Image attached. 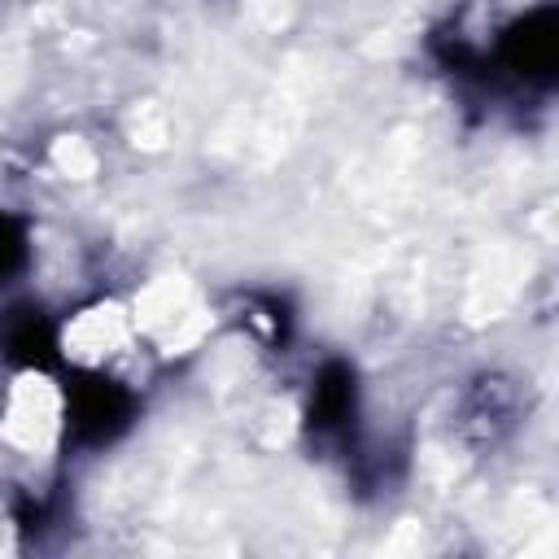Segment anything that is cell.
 Instances as JSON below:
<instances>
[{"label": "cell", "instance_id": "obj_3", "mask_svg": "<svg viewBox=\"0 0 559 559\" xmlns=\"http://www.w3.org/2000/svg\"><path fill=\"white\" fill-rule=\"evenodd\" d=\"M0 354L17 367H48L57 358V328L39 306H13L0 314Z\"/></svg>", "mask_w": 559, "mask_h": 559}, {"label": "cell", "instance_id": "obj_1", "mask_svg": "<svg viewBox=\"0 0 559 559\" xmlns=\"http://www.w3.org/2000/svg\"><path fill=\"white\" fill-rule=\"evenodd\" d=\"M131 411H135L131 393L109 376H74V384L66 393V419H70L74 437L87 445L114 441L131 424Z\"/></svg>", "mask_w": 559, "mask_h": 559}, {"label": "cell", "instance_id": "obj_4", "mask_svg": "<svg viewBox=\"0 0 559 559\" xmlns=\"http://www.w3.org/2000/svg\"><path fill=\"white\" fill-rule=\"evenodd\" d=\"M354 371L345 362H323L310 389V424L319 432H336L354 419Z\"/></svg>", "mask_w": 559, "mask_h": 559}, {"label": "cell", "instance_id": "obj_5", "mask_svg": "<svg viewBox=\"0 0 559 559\" xmlns=\"http://www.w3.org/2000/svg\"><path fill=\"white\" fill-rule=\"evenodd\" d=\"M26 266V227L0 210V284Z\"/></svg>", "mask_w": 559, "mask_h": 559}, {"label": "cell", "instance_id": "obj_2", "mask_svg": "<svg viewBox=\"0 0 559 559\" xmlns=\"http://www.w3.org/2000/svg\"><path fill=\"white\" fill-rule=\"evenodd\" d=\"M502 66L524 83H550L559 70V13L550 4L515 17L502 31Z\"/></svg>", "mask_w": 559, "mask_h": 559}]
</instances>
